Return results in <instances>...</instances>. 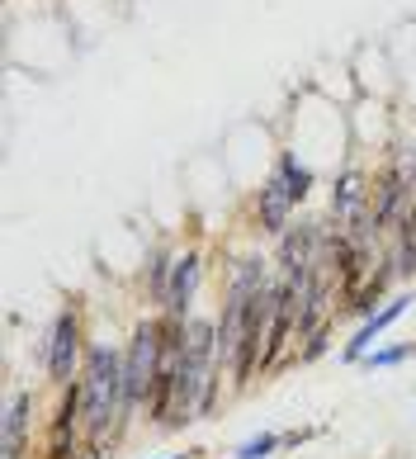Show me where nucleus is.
Returning <instances> with one entry per match:
<instances>
[{
    "instance_id": "nucleus-1",
    "label": "nucleus",
    "mask_w": 416,
    "mask_h": 459,
    "mask_svg": "<svg viewBox=\"0 0 416 459\" xmlns=\"http://www.w3.org/2000/svg\"><path fill=\"white\" fill-rule=\"evenodd\" d=\"M76 388H81V427L85 440L95 450H118L124 440V346H109V342H91L85 351V365L76 374ZM114 459V455H109Z\"/></svg>"
},
{
    "instance_id": "nucleus-2",
    "label": "nucleus",
    "mask_w": 416,
    "mask_h": 459,
    "mask_svg": "<svg viewBox=\"0 0 416 459\" xmlns=\"http://www.w3.org/2000/svg\"><path fill=\"white\" fill-rule=\"evenodd\" d=\"M166 365V346H161V313L143 317L124 342V431L137 421V412H147V398Z\"/></svg>"
},
{
    "instance_id": "nucleus-3",
    "label": "nucleus",
    "mask_w": 416,
    "mask_h": 459,
    "mask_svg": "<svg viewBox=\"0 0 416 459\" xmlns=\"http://www.w3.org/2000/svg\"><path fill=\"white\" fill-rule=\"evenodd\" d=\"M85 351H91V342H85V317H81L76 303H66V308L52 317V327L43 332V342H39V365L48 374V384L52 388L76 384V374L85 365Z\"/></svg>"
},
{
    "instance_id": "nucleus-4",
    "label": "nucleus",
    "mask_w": 416,
    "mask_h": 459,
    "mask_svg": "<svg viewBox=\"0 0 416 459\" xmlns=\"http://www.w3.org/2000/svg\"><path fill=\"white\" fill-rule=\"evenodd\" d=\"M274 308H280V275H274L265 289H256L251 303H247V327H241V351H237V365H232V384L237 388H251L260 360H265V342H270V327H274Z\"/></svg>"
},
{
    "instance_id": "nucleus-5",
    "label": "nucleus",
    "mask_w": 416,
    "mask_h": 459,
    "mask_svg": "<svg viewBox=\"0 0 416 459\" xmlns=\"http://www.w3.org/2000/svg\"><path fill=\"white\" fill-rule=\"evenodd\" d=\"M322 242H326V218L289 223L284 237H274V275L303 294L308 280H312V265H317V256H322Z\"/></svg>"
},
{
    "instance_id": "nucleus-6",
    "label": "nucleus",
    "mask_w": 416,
    "mask_h": 459,
    "mask_svg": "<svg viewBox=\"0 0 416 459\" xmlns=\"http://www.w3.org/2000/svg\"><path fill=\"white\" fill-rule=\"evenodd\" d=\"M33 412H39V398L33 388H14L5 403V417H0V459H24L33 446Z\"/></svg>"
},
{
    "instance_id": "nucleus-7",
    "label": "nucleus",
    "mask_w": 416,
    "mask_h": 459,
    "mask_svg": "<svg viewBox=\"0 0 416 459\" xmlns=\"http://www.w3.org/2000/svg\"><path fill=\"white\" fill-rule=\"evenodd\" d=\"M412 303H416V299H412V289H397V294L384 303V308H378V313H369V317H364L360 327H355V336L341 346V360H345V365H360L364 355H369V351L378 346V336H384V332L393 327V322H397V317H403V313L412 308Z\"/></svg>"
},
{
    "instance_id": "nucleus-8",
    "label": "nucleus",
    "mask_w": 416,
    "mask_h": 459,
    "mask_svg": "<svg viewBox=\"0 0 416 459\" xmlns=\"http://www.w3.org/2000/svg\"><path fill=\"white\" fill-rule=\"evenodd\" d=\"M293 213H299V204L289 199L284 180L270 171L265 185H260L256 199H251V223H256V232H260V237H284L289 223H293Z\"/></svg>"
},
{
    "instance_id": "nucleus-9",
    "label": "nucleus",
    "mask_w": 416,
    "mask_h": 459,
    "mask_svg": "<svg viewBox=\"0 0 416 459\" xmlns=\"http://www.w3.org/2000/svg\"><path fill=\"white\" fill-rule=\"evenodd\" d=\"M369 195H374V180L351 166V171H341V176H336L332 195H326V218H332L336 228L355 223L360 213H369Z\"/></svg>"
},
{
    "instance_id": "nucleus-10",
    "label": "nucleus",
    "mask_w": 416,
    "mask_h": 459,
    "mask_svg": "<svg viewBox=\"0 0 416 459\" xmlns=\"http://www.w3.org/2000/svg\"><path fill=\"white\" fill-rule=\"evenodd\" d=\"M199 280H204V256H199V251H180L176 270H170V289H166L161 313H166V317H195Z\"/></svg>"
},
{
    "instance_id": "nucleus-11",
    "label": "nucleus",
    "mask_w": 416,
    "mask_h": 459,
    "mask_svg": "<svg viewBox=\"0 0 416 459\" xmlns=\"http://www.w3.org/2000/svg\"><path fill=\"white\" fill-rule=\"evenodd\" d=\"M393 284H397V270H393V261L384 256V261H378V265L369 270V280H364V284L355 289V294L341 303V313H345V317H360V322H364L369 313H378V308H384V303L393 299Z\"/></svg>"
},
{
    "instance_id": "nucleus-12",
    "label": "nucleus",
    "mask_w": 416,
    "mask_h": 459,
    "mask_svg": "<svg viewBox=\"0 0 416 459\" xmlns=\"http://www.w3.org/2000/svg\"><path fill=\"white\" fill-rule=\"evenodd\" d=\"M176 256H180V251H170V247H152V251H147L143 284H147V299H152V308H156V313H161V303H166V289H170V270H176Z\"/></svg>"
},
{
    "instance_id": "nucleus-13",
    "label": "nucleus",
    "mask_w": 416,
    "mask_h": 459,
    "mask_svg": "<svg viewBox=\"0 0 416 459\" xmlns=\"http://www.w3.org/2000/svg\"><path fill=\"white\" fill-rule=\"evenodd\" d=\"M274 176L284 180V190H289V199L293 204H303L312 190H317V176L308 171V166L293 157V152H280V161H274Z\"/></svg>"
},
{
    "instance_id": "nucleus-14",
    "label": "nucleus",
    "mask_w": 416,
    "mask_h": 459,
    "mask_svg": "<svg viewBox=\"0 0 416 459\" xmlns=\"http://www.w3.org/2000/svg\"><path fill=\"white\" fill-rule=\"evenodd\" d=\"M403 360H416V342H397V346H374L364 355V369H397Z\"/></svg>"
},
{
    "instance_id": "nucleus-15",
    "label": "nucleus",
    "mask_w": 416,
    "mask_h": 459,
    "mask_svg": "<svg viewBox=\"0 0 416 459\" xmlns=\"http://www.w3.org/2000/svg\"><path fill=\"white\" fill-rule=\"evenodd\" d=\"M274 450H284V436H280V431H260V436H251V440H241L232 455H237V459H270Z\"/></svg>"
},
{
    "instance_id": "nucleus-16",
    "label": "nucleus",
    "mask_w": 416,
    "mask_h": 459,
    "mask_svg": "<svg viewBox=\"0 0 416 459\" xmlns=\"http://www.w3.org/2000/svg\"><path fill=\"white\" fill-rule=\"evenodd\" d=\"M332 332H336V322H326V327H317L308 336V342L299 346V365H312V360H322L326 351H332Z\"/></svg>"
},
{
    "instance_id": "nucleus-17",
    "label": "nucleus",
    "mask_w": 416,
    "mask_h": 459,
    "mask_svg": "<svg viewBox=\"0 0 416 459\" xmlns=\"http://www.w3.org/2000/svg\"><path fill=\"white\" fill-rule=\"evenodd\" d=\"M166 459H189V455H166Z\"/></svg>"
}]
</instances>
